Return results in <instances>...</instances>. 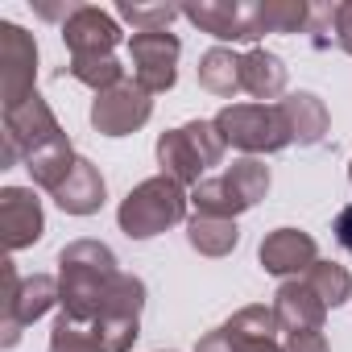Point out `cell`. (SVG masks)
Wrapping results in <instances>:
<instances>
[{"mask_svg": "<svg viewBox=\"0 0 352 352\" xmlns=\"http://www.w3.org/2000/svg\"><path fill=\"white\" fill-rule=\"evenodd\" d=\"M120 270H116V253L100 241H71L58 253V307L67 319L75 323H96L100 307L108 302L112 286H116Z\"/></svg>", "mask_w": 352, "mask_h": 352, "instance_id": "cell-1", "label": "cell"}, {"mask_svg": "<svg viewBox=\"0 0 352 352\" xmlns=\"http://www.w3.org/2000/svg\"><path fill=\"white\" fill-rule=\"evenodd\" d=\"M187 204H191V195H187L183 183L166 179V174H153V179L137 183L120 199L116 224H120V232L129 241H149V236H162L174 224H183L187 220Z\"/></svg>", "mask_w": 352, "mask_h": 352, "instance_id": "cell-2", "label": "cell"}, {"mask_svg": "<svg viewBox=\"0 0 352 352\" xmlns=\"http://www.w3.org/2000/svg\"><path fill=\"white\" fill-rule=\"evenodd\" d=\"M224 149L228 145H224L216 120H187L157 137V166L166 179L183 183V187H199L208 179V170L220 166Z\"/></svg>", "mask_w": 352, "mask_h": 352, "instance_id": "cell-3", "label": "cell"}, {"mask_svg": "<svg viewBox=\"0 0 352 352\" xmlns=\"http://www.w3.org/2000/svg\"><path fill=\"white\" fill-rule=\"evenodd\" d=\"M265 195H270V166L261 157H236L224 174L191 187L195 216H220V220H236L241 212L257 208Z\"/></svg>", "mask_w": 352, "mask_h": 352, "instance_id": "cell-4", "label": "cell"}, {"mask_svg": "<svg viewBox=\"0 0 352 352\" xmlns=\"http://www.w3.org/2000/svg\"><path fill=\"white\" fill-rule=\"evenodd\" d=\"M216 129H220L224 145L241 149L245 157L278 153V149L294 145L290 124H286L278 104H228L216 112Z\"/></svg>", "mask_w": 352, "mask_h": 352, "instance_id": "cell-5", "label": "cell"}, {"mask_svg": "<svg viewBox=\"0 0 352 352\" xmlns=\"http://www.w3.org/2000/svg\"><path fill=\"white\" fill-rule=\"evenodd\" d=\"M0 282H5V290H0V311H5V323H0V344L13 348L21 340V327L42 319L54 302H58V278L50 274H30V278H17L13 261L5 257L0 261Z\"/></svg>", "mask_w": 352, "mask_h": 352, "instance_id": "cell-6", "label": "cell"}, {"mask_svg": "<svg viewBox=\"0 0 352 352\" xmlns=\"http://www.w3.org/2000/svg\"><path fill=\"white\" fill-rule=\"evenodd\" d=\"M58 141H67L58 116L50 112V104L42 96H30L25 104H17V108L5 112V149H0V166L30 162L34 153L50 149Z\"/></svg>", "mask_w": 352, "mask_h": 352, "instance_id": "cell-7", "label": "cell"}, {"mask_svg": "<svg viewBox=\"0 0 352 352\" xmlns=\"http://www.w3.org/2000/svg\"><path fill=\"white\" fill-rule=\"evenodd\" d=\"M141 311H145V282L133 274H120L108 302L100 307L91 336L100 352H129L141 336Z\"/></svg>", "mask_w": 352, "mask_h": 352, "instance_id": "cell-8", "label": "cell"}, {"mask_svg": "<svg viewBox=\"0 0 352 352\" xmlns=\"http://www.w3.org/2000/svg\"><path fill=\"white\" fill-rule=\"evenodd\" d=\"M278 315L274 307H241L232 319H224L220 327H212L208 336H199L195 352H286V344H278Z\"/></svg>", "mask_w": 352, "mask_h": 352, "instance_id": "cell-9", "label": "cell"}, {"mask_svg": "<svg viewBox=\"0 0 352 352\" xmlns=\"http://www.w3.org/2000/svg\"><path fill=\"white\" fill-rule=\"evenodd\" d=\"M38 83V42L13 25V21H0V100H5V112L25 104Z\"/></svg>", "mask_w": 352, "mask_h": 352, "instance_id": "cell-10", "label": "cell"}, {"mask_svg": "<svg viewBox=\"0 0 352 352\" xmlns=\"http://www.w3.org/2000/svg\"><path fill=\"white\" fill-rule=\"evenodd\" d=\"M153 116V100L137 79H124L91 100V129L104 137H129Z\"/></svg>", "mask_w": 352, "mask_h": 352, "instance_id": "cell-11", "label": "cell"}, {"mask_svg": "<svg viewBox=\"0 0 352 352\" xmlns=\"http://www.w3.org/2000/svg\"><path fill=\"white\" fill-rule=\"evenodd\" d=\"M179 54L183 42L170 30H153V34H133L129 38V58H133V79L153 96V91H170L179 79Z\"/></svg>", "mask_w": 352, "mask_h": 352, "instance_id": "cell-12", "label": "cell"}, {"mask_svg": "<svg viewBox=\"0 0 352 352\" xmlns=\"http://www.w3.org/2000/svg\"><path fill=\"white\" fill-rule=\"evenodd\" d=\"M183 17L220 42H257L261 38L257 0H199V5L183 9Z\"/></svg>", "mask_w": 352, "mask_h": 352, "instance_id": "cell-13", "label": "cell"}, {"mask_svg": "<svg viewBox=\"0 0 352 352\" xmlns=\"http://www.w3.org/2000/svg\"><path fill=\"white\" fill-rule=\"evenodd\" d=\"M46 232V216H42V199L30 187H5L0 191V241L9 253H21L30 245H38Z\"/></svg>", "mask_w": 352, "mask_h": 352, "instance_id": "cell-14", "label": "cell"}, {"mask_svg": "<svg viewBox=\"0 0 352 352\" xmlns=\"http://www.w3.org/2000/svg\"><path fill=\"white\" fill-rule=\"evenodd\" d=\"M63 42L71 50V58H108L120 46V25L112 13H104L96 5H79L63 21Z\"/></svg>", "mask_w": 352, "mask_h": 352, "instance_id": "cell-15", "label": "cell"}, {"mask_svg": "<svg viewBox=\"0 0 352 352\" xmlns=\"http://www.w3.org/2000/svg\"><path fill=\"white\" fill-rule=\"evenodd\" d=\"M257 261H261V270L274 274V278H298V274H307V270L319 261V245H315V236L302 232V228H274V232L261 241Z\"/></svg>", "mask_w": 352, "mask_h": 352, "instance_id": "cell-16", "label": "cell"}, {"mask_svg": "<svg viewBox=\"0 0 352 352\" xmlns=\"http://www.w3.org/2000/svg\"><path fill=\"white\" fill-rule=\"evenodd\" d=\"M274 315H278V327L286 336H294V331H323L327 302L302 278H286L278 286V294H274Z\"/></svg>", "mask_w": 352, "mask_h": 352, "instance_id": "cell-17", "label": "cell"}, {"mask_svg": "<svg viewBox=\"0 0 352 352\" xmlns=\"http://www.w3.org/2000/svg\"><path fill=\"white\" fill-rule=\"evenodd\" d=\"M108 199V187H104V174L96 162L79 157L71 166V174L63 179V187L54 191V204L67 212V216H96Z\"/></svg>", "mask_w": 352, "mask_h": 352, "instance_id": "cell-18", "label": "cell"}, {"mask_svg": "<svg viewBox=\"0 0 352 352\" xmlns=\"http://www.w3.org/2000/svg\"><path fill=\"white\" fill-rule=\"evenodd\" d=\"M278 108H282V116H286V124H290L294 145H319V141L327 137L331 116H327V104H323L315 91L282 96V100H278Z\"/></svg>", "mask_w": 352, "mask_h": 352, "instance_id": "cell-19", "label": "cell"}, {"mask_svg": "<svg viewBox=\"0 0 352 352\" xmlns=\"http://www.w3.org/2000/svg\"><path fill=\"white\" fill-rule=\"evenodd\" d=\"M286 79H290L286 63L265 46H253L245 54V63H241V83H245V91L253 100H278L286 91Z\"/></svg>", "mask_w": 352, "mask_h": 352, "instance_id": "cell-20", "label": "cell"}, {"mask_svg": "<svg viewBox=\"0 0 352 352\" xmlns=\"http://www.w3.org/2000/svg\"><path fill=\"white\" fill-rule=\"evenodd\" d=\"M241 63H245V54H232L228 46L208 50V54L199 58V87L212 91V96H220V100H232L236 91H245V83H241Z\"/></svg>", "mask_w": 352, "mask_h": 352, "instance_id": "cell-21", "label": "cell"}, {"mask_svg": "<svg viewBox=\"0 0 352 352\" xmlns=\"http://www.w3.org/2000/svg\"><path fill=\"white\" fill-rule=\"evenodd\" d=\"M187 245L199 257H228L241 245L236 220H220V216H191L187 220Z\"/></svg>", "mask_w": 352, "mask_h": 352, "instance_id": "cell-22", "label": "cell"}, {"mask_svg": "<svg viewBox=\"0 0 352 352\" xmlns=\"http://www.w3.org/2000/svg\"><path fill=\"white\" fill-rule=\"evenodd\" d=\"M79 162V153L71 149V137L67 141H58V145H50V149H42V153H34L30 162H25V170H30V179L42 187V191H58L63 187V179L71 174V166Z\"/></svg>", "mask_w": 352, "mask_h": 352, "instance_id": "cell-23", "label": "cell"}, {"mask_svg": "<svg viewBox=\"0 0 352 352\" xmlns=\"http://www.w3.org/2000/svg\"><path fill=\"white\" fill-rule=\"evenodd\" d=\"M261 34H307L311 5L307 0H257Z\"/></svg>", "mask_w": 352, "mask_h": 352, "instance_id": "cell-24", "label": "cell"}, {"mask_svg": "<svg viewBox=\"0 0 352 352\" xmlns=\"http://www.w3.org/2000/svg\"><path fill=\"white\" fill-rule=\"evenodd\" d=\"M302 282H307L323 302H327V311L352 298V278H348V270H344V265H336V261H323V257H319V261L302 274Z\"/></svg>", "mask_w": 352, "mask_h": 352, "instance_id": "cell-25", "label": "cell"}, {"mask_svg": "<svg viewBox=\"0 0 352 352\" xmlns=\"http://www.w3.org/2000/svg\"><path fill=\"white\" fill-rule=\"evenodd\" d=\"M67 75L79 79V83H87L96 96L108 91V87H116V83H124V67L116 63V54H108V58H71Z\"/></svg>", "mask_w": 352, "mask_h": 352, "instance_id": "cell-26", "label": "cell"}, {"mask_svg": "<svg viewBox=\"0 0 352 352\" xmlns=\"http://www.w3.org/2000/svg\"><path fill=\"white\" fill-rule=\"evenodd\" d=\"M116 17L133 25V34H153V30H170L183 17V9L174 5H116Z\"/></svg>", "mask_w": 352, "mask_h": 352, "instance_id": "cell-27", "label": "cell"}, {"mask_svg": "<svg viewBox=\"0 0 352 352\" xmlns=\"http://www.w3.org/2000/svg\"><path fill=\"white\" fill-rule=\"evenodd\" d=\"M46 352H100L96 348V336L87 323H75L67 315L54 319V331H50V348Z\"/></svg>", "mask_w": 352, "mask_h": 352, "instance_id": "cell-28", "label": "cell"}, {"mask_svg": "<svg viewBox=\"0 0 352 352\" xmlns=\"http://www.w3.org/2000/svg\"><path fill=\"white\" fill-rule=\"evenodd\" d=\"M307 34H315L311 42L323 50V46H331L336 42V5H311V25H307Z\"/></svg>", "mask_w": 352, "mask_h": 352, "instance_id": "cell-29", "label": "cell"}, {"mask_svg": "<svg viewBox=\"0 0 352 352\" xmlns=\"http://www.w3.org/2000/svg\"><path fill=\"white\" fill-rule=\"evenodd\" d=\"M336 46L344 54H352V0L336 5Z\"/></svg>", "mask_w": 352, "mask_h": 352, "instance_id": "cell-30", "label": "cell"}, {"mask_svg": "<svg viewBox=\"0 0 352 352\" xmlns=\"http://www.w3.org/2000/svg\"><path fill=\"white\" fill-rule=\"evenodd\" d=\"M286 352H327V336L323 331H294V336H286Z\"/></svg>", "mask_w": 352, "mask_h": 352, "instance_id": "cell-31", "label": "cell"}, {"mask_svg": "<svg viewBox=\"0 0 352 352\" xmlns=\"http://www.w3.org/2000/svg\"><path fill=\"white\" fill-rule=\"evenodd\" d=\"M331 232H336L340 249H348V253H352V204H348V208L336 216V228H331Z\"/></svg>", "mask_w": 352, "mask_h": 352, "instance_id": "cell-32", "label": "cell"}, {"mask_svg": "<svg viewBox=\"0 0 352 352\" xmlns=\"http://www.w3.org/2000/svg\"><path fill=\"white\" fill-rule=\"evenodd\" d=\"M348 183H352V162H348Z\"/></svg>", "mask_w": 352, "mask_h": 352, "instance_id": "cell-33", "label": "cell"}]
</instances>
